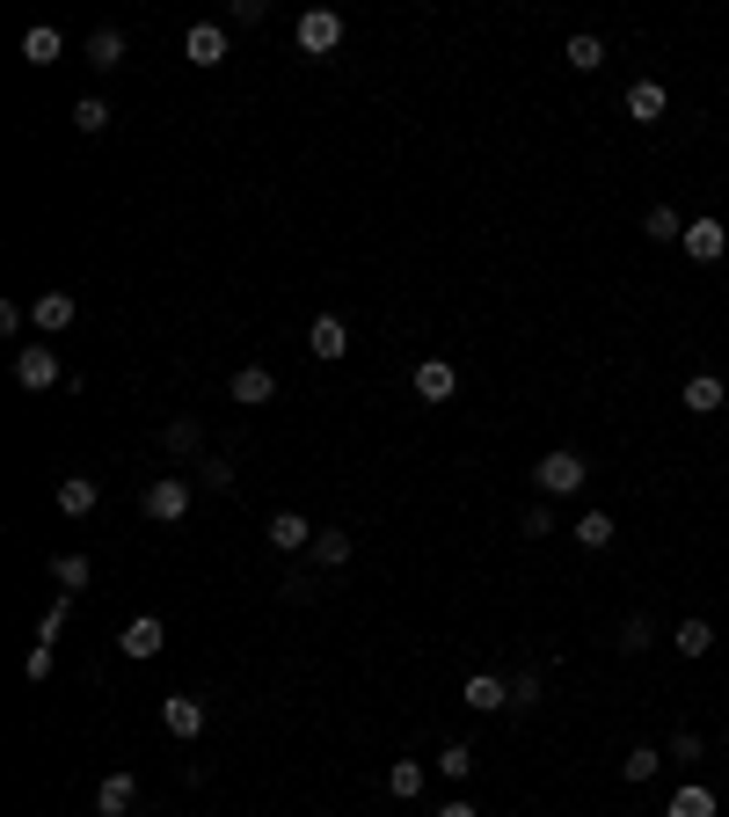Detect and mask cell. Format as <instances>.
I'll use <instances>...</instances> for the list:
<instances>
[{"label":"cell","mask_w":729,"mask_h":817,"mask_svg":"<svg viewBox=\"0 0 729 817\" xmlns=\"http://www.w3.org/2000/svg\"><path fill=\"white\" fill-rule=\"evenodd\" d=\"M292 37H299L307 59H329V51L343 45V15H336V8H307V15L292 23Z\"/></svg>","instance_id":"obj_1"},{"label":"cell","mask_w":729,"mask_h":817,"mask_svg":"<svg viewBox=\"0 0 729 817\" xmlns=\"http://www.w3.org/2000/svg\"><path fill=\"white\" fill-rule=\"evenodd\" d=\"M583 475H591V467H583L577 453H547V460H540V467H533L540 497H577V489H583Z\"/></svg>","instance_id":"obj_2"},{"label":"cell","mask_w":729,"mask_h":817,"mask_svg":"<svg viewBox=\"0 0 729 817\" xmlns=\"http://www.w3.org/2000/svg\"><path fill=\"white\" fill-rule=\"evenodd\" d=\"M139 504H146V519H153V526H175V519L190 511V481L161 475V481H153V489H146V497H139Z\"/></svg>","instance_id":"obj_3"},{"label":"cell","mask_w":729,"mask_h":817,"mask_svg":"<svg viewBox=\"0 0 729 817\" xmlns=\"http://www.w3.org/2000/svg\"><path fill=\"white\" fill-rule=\"evenodd\" d=\"M161 643H169V627L153 621V613H139V621H124V635H118V649L132 657V664H146V657H161Z\"/></svg>","instance_id":"obj_4"},{"label":"cell","mask_w":729,"mask_h":817,"mask_svg":"<svg viewBox=\"0 0 729 817\" xmlns=\"http://www.w3.org/2000/svg\"><path fill=\"white\" fill-rule=\"evenodd\" d=\"M722 248H729L722 219H685V256H693V264H722Z\"/></svg>","instance_id":"obj_5"},{"label":"cell","mask_w":729,"mask_h":817,"mask_svg":"<svg viewBox=\"0 0 729 817\" xmlns=\"http://www.w3.org/2000/svg\"><path fill=\"white\" fill-rule=\"evenodd\" d=\"M226 29L219 23H190V37H183V59H190V66H226Z\"/></svg>","instance_id":"obj_6"},{"label":"cell","mask_w":729,"mask_h":817,"mask_svg":"<svg viewBox=\"0 0 729 817\" xmlns=\"http://www.w3.org/2000/svg\"><path fill=\"white\" fill-rule=\"evenodd\" d=\"M73 292H37L29 300V321H37V337H59V329H73Z\"/></svg>","instance_id":"obj_7"},{"label":"cell","mask_w":729,"mask_h":817,"mask_svg":"<svg viewBox=\"0 0 729 817\" xmlns=\"http://www.w3.org/2000/svg\"><path fill=\"white\" fill-rule=\"evenodd\" d=\"M15 380H23L29 394H45V387H59V358H51L45 343H29V351H15Z\"/></svg>","instance_id":"obj_8"},{"label":"cell","mask_w":729,"mask_h":817,"mask_svg":"<svg viewBox=\"0 0 729 817\" xmlns=\"http://www.w3.org/2000/svg\"><path fill=\"white\" fill-rule=\"evenodd\" d=\"M161 730H169V737H197V730H205V700L197 694H169L161 700Z\"/></svg>","instance_id":"obj_9"},{"label":"cell","mask_w":729,"mask_h":817,"mask_svg":"<svg viewBox=\"0 0 729 817\" xmlns=\"http://www.w3.org/2000/svg\"><path fill=\"white\" fill-rule=\"evenodd\" d=\"M416 394H423V402H453V394H460L453 358H423V365H416Z\"/></svg>","instance_id":"obj_10"},{"label":"cell","mask_w":729,"mask_h":817,"mask_svg":"<svg viewBox=\"0 0 729 817\" xmlns=\"http://www.w3.org/2000/svg\"><path fill=\"white\" fill-rule=\"evenodd\" d=\"M270 548L277 554H299V548H314V526H307V519H299V511H270Z\"/></svg>","instance_id":"obj_11"},{"label":"cell","mask_w":729,"mask_h":817,"mask_svg":"<svg viewBox=\"0 0 729 817\" xmlns=\"http://www.w3.org/2000/svg\"><path fill=\"white\" fill-rule=\"evenodd\" d=\"M460 700L474 708V716H496V708H510V686H504L496 672H474V679L460 686Z\"/></svg>","instance_id":"obj_12"},{"label":"cell","mask_w":729,"mask_h":817,"mask_svg":"<svg viewBox=\"0 0 729 817\" xmlns=\"http://www.w3.org/2000/svg\"><path fill=\"white\" fill-rule=\"evenodd\" d=\"M234 402H242V408L277 402V373H263V365H242V373H234Z\"/></svg>","instance_id":"obj_13"},{"label":"cell","mask_w":729,"mask_h":817,"mask_svg":"<svg viewBox=\"0 0 729 817\" xmlns=\"http://www.w3.org/2000/svg\"><path fill=\"white\" fill-rule=\"evenodd\" d=\"M139 803V781L132 773H102V789H96V817H124Z\"/></svg>","instance_id":"obj_14"},{"label":"cell","mask_w":729,"mask_h":817,"mask_svg":"<svg viewBox=\"0 0 729 817\" xmlns=\"http://www.w3.org/2000/svg\"><path fill=\"white\" fill-rule=\"evenodd\" d=\"M307 351H314V358H329V365H336L343 351H350V329H343L336 314H321L314 329H307Z\"/></svg>","instance_id":"obj_15"},{"label":"cell","mask_w":729,"mask_h":817,"mask_svg":"<svg viewBox=\"0 0 729 817\" xmlns=\"http://www.w3.org/2000/svg\"><path fill=\"white\" fill-rule=\"evenodd\" d=\"M96 504H102V489H96L88 475H66V481H59V511H66V519H88Z\"/></svg>","instance_id":"obj_16"},{"label":"cell","mask_w":729,"mask_h":817,"mask_svg":"<svg viewBox=\"0 0 729 817\" xmlns=\"http://www.w3.org/2000/svg\"><path fill=\"white\" fill-rule=\"evenodd\" d=\"M59 51H66V37H59L51 23L23 29V59H29V66H59Z\"/></svg>","instance_id":"obj_17"},{"label":"cell","mask_w":729,"mask_h":817,"mask_svg":"<svg viewBox=\"0 0 729 817\" xmlns=\"http://www.w3.org/2000/svg\"><path fill=\"white\" fill-rule=\"evenodd\" d=\"M722 394H729V387L715 380V373H693V380H685V408H693V416H715Z\"/></svg>","instance_id":"obj_18"},{"label":"cell","mask_w":729,"mask_h":817,"mask_svg":"<svg viewBox=\"0 0 729 817\" xmlns=\"http://www.w3.org/2000/svg\"><path fill=\"white\" fill-rule=\"evenodd\" d=\"M664 102H671V96H664L656 81H634V88H628V118L634 124H656V118H664Z\"/></svg>","instance_id":"obj_19"},{"label":"cell","mask_w":729,"mask_h":817,"mask_svg":"<svg viewBox=\"0 0 729 817\" xmlns=\"http://www.w3.org/2000/svg\"><path fill=\"white\" fill-rule=\"evenodd\" d=\"M307 554H314L321 570H343V562H350V533H343V526H321V533H314V548H307Z\"/></svg>","instance_id":"obj_20"},{"label":"cell","mask_w":729,"mask_h":817,"mask_svg":"<svg viewBox=\"0 0 729 817\" xmlns=\"http://www.w3.org/2000/svg\"><path fill=\"white\" fill-rule=\"evenodd\" d=\"M664 817H715V795H707L701 781H685V789L664 803Z\"/></svg>","instance_id":"obj_21"},{"label":"cell","mask_w":729,"mask_h":817,"mask_svg":"<svg viewBox=\"0 0 729 817\" xmlns=\"http://www.w3.org/2000/svg\"><path fill=\"white\" fill-rule=\"evenodd\" d=\"M387 795L394 803H416V795H423V767H416V759H394L387 767Z\"/></svg>","instance_id":"obj_22"},{"label":"cell","mask_w":729,"mask_h":817,"mask_svg":"<svg viewBox=\"0 0 729 817\" xmlns=\"http://www.w3.org/2000/svg\"><path fill=\"white\" fill-rule=\"evenodd\" d=\"M88 66H124V29H96V37H88Z\"/></svg>","instance_id":"obj_23"},{"label":"cell","mask_w":729,"mask_h":817,"mask_svg":"<svg viewBox=\"0 0 729 817\" xmlns=\"http://www.w3.org/2000/svg\"><path fill=\"white\" fill-rule=\"evenodd\" d=\"M88 577H96V562H88V554H59V562H51V584H59V592H81Z\"/></svg>","instance_id":"obj_24"},{"label":"cell","mask_w":729,"mask_h":817,"mask_svg":"<svg viewBox=\"0 0 729 817\" xmlns=\"http://www.w3.org/2000/svg\"><path fill=\"white\" fill-rule=\"evenodd\" d=\"M671 649H679V657H707V649H715V627H707V621H679Z\"/></svg>","instance_id":"obj_25"},{"label":"cell","mask_w":729,"mask_h":817,"mask_svg":"<svg viewBox=\"0 0 729 817\" xmlns=\"http://www.w3.org/2000/svg\"><path fill=\"white\" fill-rule=\"evenodd\" d=\"M110 118H118V110H110L102 96H81V102H73V124H81L88 139H96V132H110Z\"/></svg>","instance_id":"obj_26"},{"label":"cell","mask_w":729,"mask_h":817,"mask_svg":"<svg viewBox=\"0 0 729 817\" xmlns=\"http://www.w3.org/2000/svg\"><path fill=\"white\" fill-rule=\"evenodd\" d=\"M613 533H620V526H613V511H583V519H577L583 548H613Z\"/></svg>","instance_id":"obj_27"},{"label":"cell","mask_w":729,"mask_h":817,"mask_svg":"<svg viewBox=\"0 0 729 817\" xmlns=\"http://www.w3.org/2000/svg\"><path fill=\"white\" fill-rule=\"evenodd\" d=\"M642 234H650V241H685V219L671 212V205H650V219H642Z\"/></svg>","instance_id":"obj_28"},{"label":"cell","mask_w":729,"mask_h":817,"mask_svg":"<svg viewBox=\"0 0 729 817\" xmlns=\"http://www.w3.org/2000/svg\"><path fill=\"white\" fill-rule=\"evenodd\" d=\"M569 66L598 73V66H606V45H598V37H569Z\"/></svg>","instance_id":"obj_29"},{"label":"cell","mask_w":729,"mask_h":817,"mask_svg":"<svg viewBox=\"0 0 729 817\" xmlns=\"http://www.w3.org/2000/svg\"><path fill=\"white\" fill-rule=\"evenodd\" d=\"M431 767L445 773V781H467V773H474V752H467V745H445V752L431 759Z\"/></svg>","instance_id":"obj_30"},{"label":"cell","mask_w":729,"mask_h":817,"mask_svg":"<svg viewBox=\"0 0 729 817\" xmlns=\"http://www.w3.org/2000/svg\"><path fill=\"white\" fill-rule=\"evenodd\" d=\"M161 446H169V453H197V446H205V431L183 416V424H169V431H161Z\"/></svg>","instance_id":"obj_31"},{"label":"cell","mask_w":729,"mask_h":817,"mask_svg":"<svg viewBox=\"0 0 729 817\" xmlns=\"http://www.w3.org/2000/svg\"><path fill=\"white\" fill-rule=\"evenodd\" d=\"M656 767H664V752H650V745H634L628 759H620V773H628V781H650Z\"/></svg>","instance_id":"obj_32"},{"label":"cell","mask_w":729,"mask_h":817,"mask_svg":"<svg viewBox=\"0 0 729 817\" xmlns=\"http://www.w3.org/2000/svg\"><path fill=\"white\" fill-rule=\"evenodd\" d=\"M518 533H526V540H547V533H555V511H547V504H533L526 519H518Z\"/></svg>","instance_id":"obj_33"},{"label":"cell","mask_w":729,"mask_h":817,"mask_svg":"<svg viewBox=\"0 0 729 817\" xmlns=\"http://www.w3.org/2000/svg\"><path fill=\"white\" fill-rule=\"evenodd\" d=\"M540 700V672H518L510 679V708H533Z\"/></svg>","instance_id":"obj_34"},{"label":"cell","mask_w":729,"mask_h":817,"mask_svg":"<svg viewBox=\"0 0 729 817\" xmlns=\"http://www.w3.org/2000/svg\"><path fill=\"white\" fill-rule=\"evenodd\" d=\"M620 649H628V657H634V649H650V621H642V613H628V627H620Z\"/></svg>","instance_id":"obj_35"},{"label":"cell","mask_w":729,"mask_h":817,"mask_svg":"<svg viewBox=\"0 0 729 817\" xmlns=\"http://www.w3.org/2000/svg\"><path fill=\"white\" fill-rule=\"evenodd\" d=\"M51 664H59V649H51V643L29 649V679H51Z\"/></svg>","instance_id":"obj_36"},{"label":"cell","mask_w":729,"mask_h":817,"mask_svg":"<svg viewBox=\"0 0 729 817\" xmlns=\"http://www.w3.org/2000/svg\"><path fill=\"white\" fill-rule=\"evenodd\" d=\"M701 752H707L701 730H679V737H671V759H701Z\"/></svg>","instance_id":"obj_37"},{"label":"cell","mask_w":729,"mask_h":817,"mask_svg":"<svg viewBox=\"0 0 729 817\" xmlns=\"http://www.w3.org/2000/svg\"><path fill=\"white\" fill-rule=\"evenodd\" d=\"M437 817H482V810H474V803H460V795H453V803H445V810H437Z\"/></svg>","instance_id":"obj_38"}]
</instances>
